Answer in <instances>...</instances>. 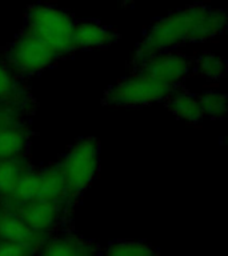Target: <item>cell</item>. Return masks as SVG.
I'll list each match as a JSON object with an SVG mask.
<instances>
[{"mask_svg":"<svg viewBox=\"0 0 228 256\" xmlns=\"http://www.w3.org/2000/svg\"><path fill=\"white\" fill-rule=\"evenodd\" d=\"M16 94V80L14 72L0 60V100L12 99Z\"/></svg>","mask_w":228,"mask_h":256,"instance_id":"17","label":"cell"},{"mask_svg":"<svg viewBox=\"0 0 228 256\" xmlns=\"http://www.w3.org/2000/svg\"><path fill=\"white\" fill-rule=\"evenodd\" d=\"M103 256H156V251L146 242L118 240L104 250Z\"/></svg>","mask_w":228,"mask_h":256,"instance_id":"14","label":"cell"},{"mask_svg":"<svg viewBox=\"0 0 228 256\" xmlns=\"http://www.w3.org/2000/svg\"><path fill=\"white\" fill-rule=\"evenodd\" d=\"M4 126H3V122H2V119H0V130H2V128H3Z\"/></svg>","mask_w":228,"mask_h":256,"instance_id":"19","label":"cell"},{"mask_svg":"<svg viewBox=\"0 0 228 256\" xmlns=\"http://www.w3.org/2000/svg\"><path fill=\"white\" fill-rule=\"evenodd\" d=\"M28 146V134L24 127L6 126L0 130V160L18 159Z\"/></svg>","mask_w":228,"mask_h":256,"instance_id":"12","label":"cell"},{"mask_svg":"<svg viewBox=\"0 0 228 256\" xmlns=\"http://www.w3.org/2000/svg\"><path fill=\"white\" fill-rule=\"evenodd\" d=\"M167 107L172 115L188 123H199L203 119V111L200 107L199 98L188 91H174L167 98Z\"/></svg>","mask_w":228,"mask_h":256,"instance_id":"11","label":"cell"},{"mask_svg":"<svg viewBox=\"0 0 228 256\" xmlns=\"http://www.w3.org/2000/svg\"><path fill=\"white\" fill-rule=\"evenodd\" d=\"M38 256H99V254L90 242L66 234L44 240L38 248Z\"/></svg>","mask_w":228,"mask_h":256,"instance_id":"10","label":"cell"},{"mask_svg":"<svg viewBox=\"0 0 228 256\" xmlns=\"http://www.w3.org/2000/svg\"><path fill=\"white\" fill-rule=\"evenodd\" d=\"M194 70L199 78L207 80H220L227 72V63L219 55L204 52L194 62Z\"/></svg>","mask_w":228,"mask_h":256,"instance_id":"13","label":"cell"},{"mask_svg":"<svg viewBox=\"0 0 228 256\" xmlns=\"http://www.w3.org/2000/svg\"><path fill=\"white\" fill-rule=\"evenodd\" d=\"M174 88L139 71L119 80L104 95L103 103L110 107H142L166 100Z\"/></svg>","mask_w":228,"mask_h":256,"instance_id":"4","label":"cell"},{"mask_svg":"<svg viewBox=\"0 0 228 256\" xmlns=\"http://www.w3.org/2000/svg\"><path fill=\"white\" fill-rule=\"evenodd\" d=\"M227 16L223 10L204 4L190 6L156 20L148 30L135 54L136 66L151 56L172 51L186 43L207 42L226 30Z\"/></svg>","mask_w":228,"mask_h":256,"instance_id":"1","label":"cell"},{"mask_svg":"<svg viewBox=\"0 0 228 256\" xmlns=\"http://www.w3.org/2000/svg\"><path fill=\"white\" fill-rule=\"evenodd\" d=\"M138 67L139 71L176 90V87L186 79L191 67V62L187 56L172 50L151 56Z\"/></svg>","mask_w":228,"mask_h":256,"instance_id":"6","label":"cell"},{"mask_svg":"<svg viewBox=\"0 0 228 256\" xmlns=\"http://www.w3.org/2000/svg\"><path fill=\"white\" fill-rule=\"evenodd\" d=\"M35 250L27 246L0 242V256H34Z\"/></svg>","mask_w":228,"mask_h":256,"instance_id":"18","label":"cell"},{"mask_svg":"<svg viewBox=\"0 0 228 256\" xmlns=\"http://www.w3.org/2000/svg\"><path fill=\"white\" fill-rule=\"evenodd\" d=\"M124 2H130V3H132V2H134V0H124Z\"/></svg>","mask_w":228,"mask_h":256,"instance_id":"20","label":"cell"},{"mask_svg":"<svg viewBox=\"0 0 228 256\" xmlns=\"http://www.w3.org/2000/svg\"><path fill=\"white\" fill-rule=\"evenodd\" d=\"M99 164L100 146L95 138H84L70 148L59 164L68 198H76L90 187L98 174Z\"/></svg>","mask_w":228,"mask_h":256,"instance_id":"3","label":"cell"},{"mask_svg":"<svg viewBox=\"0 0 228 256\" xmlns=\"http://www.w3.org/2000/svg\"><path fill=\"white\" fill-rule=\"evenodd\" d=\"M56 59L58 56L46 44L27 32H22L7 52V66L19 75L39 74L51 67Z\"/></svg>","mask_w":228,"mask_h":256,"instance_id":"5","label":"cell"},{"mask_svg":"<svg viewBox=\"0 0 228 256\" xmlns=\"http://www.w3.org/2000/svg\"><path fill=\"white\" fill-rule=\"evenodd\" d=\"M199 103L203 115L211 119H223L227 114V99L223 92L216 90L203 92L199 96Z\"/></svg>","mask_w":228,"mask_h":256,"instance_id":"15","label":"cell"},{"mask_svg":"<svg viewBox=\"0 0 228 256\" xmlns=\"http://www.w3.org/2000/svg\"><path fill=\"white\" fill-rule=\"evenodd\" d=\"M72 39L75 50H92L104 48L115 43L118 34L115 30L100 24L95 20H82L75 22Z\"/></svg>","mask_w":228,"mask_h":256,"instance_id":"8","label":"cell"},{"mask_svg":"<svg viewBox=\"0 0 228 256\" xmlns=\"http://www.w3.org/2000/svg\"><path fill=\"white\" fill-rule=\"evenodd\" d=\"M75 20L51 4H34L26 16L24 31L46 44L58 58L75 51L72 31Z\"/></svg>","mask_w":228,"mask_h":256,"instance_id":"2","label":"cell"},{"mask_svg":"<svg viewBox=\"0 0 228 256\" xmlns=\"http://www.w3.org/2000/svg\"><path fill=\"white\" fill-rule=\"evenodd\" d=\"M23 171L18 159L0 160V194H7Z\"/></svg>","mask_w":228,"mask_h":256,"instance_id":"16","label":"cell"},{"mask_svg":"<svg viewBox=\"0 0 228 256\" xmlns=\"http://www.w3.org/2000/svg\"><path fill=\"white\" fill-rule=\"evenodd\" d=\"M60 204L50 200H32L19 206V216L32 231L47 235L59 223L62 215Z\"/></svg>","mask_w":228,"mask_h":256,"instance_id":"7","label":"cell"},{"mask_svg":"<svg viewBox=\"0 0 228 256\" xmlns=\"http://www.w3.org/2000/svg\"><path fill=\"white\" fill-rule=\"evenodd\" d=\"M0 242L27 246L38 250L44 242L43 235L36 234L24 223L19 214L3 212L0 214Z\"/></svg>","mask_w":228,"mask_h":256,"instance_id":"9","label":"cell"}]
</instances>
